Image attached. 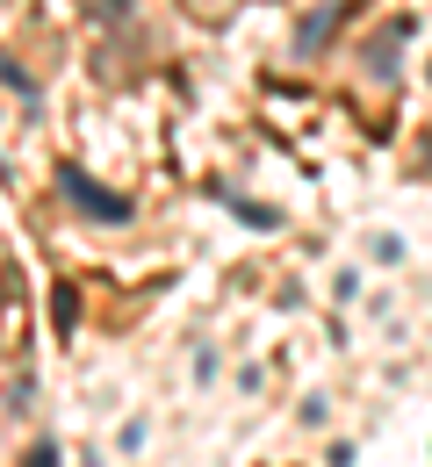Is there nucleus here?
I'll return each instance as SVG.
<instances>
[{"label":"nucleus","mask_w":432,"mask_h":467,"mask_svg":"<svg viewBox=\"0 0 432 467\" xmlns=\"http://www.w3.org/2000/svg\"><path fill=\"white\" fill-rule=\"evenodd\" d=\"M58 187L87 209V216H101V223H130V202H123V194H109V187H94L79 166H58Z\"/></svg>","instance_id":"1"},{"label":"nucleus","mask_w":432,"mask_h":467,"mask_svg":"<svg viewBox=\"0 0 432 467\" xmlns=\"http://www.w3.org/2000/svg\"><path fill=\"white\" fill-rule=\"evenodd\" d=\"M339 15H346V0H324L317 15H303V29H296V58H310V51H317V44L339 29Z\"/></svg>","instance_id":"2"},{"label":"nucleus","mask_w":432,"mask_h":467,"mask_svg":"<svg viewBox=\"0 0 432 467\" xmlns=\"http://www.w3.org/2000/svg\"><path fill=\"white\" fill-rule=\"evenodd\" d=\"M404 36H411V22H389V29L368 44V72L374 79H396V44H404Z\"/></svg>","instance_id":"3"},{"label":"nucleus","mask_w":432,"mask_h":467,"mask_svg":"<svg viewBox=\"0 0 432 467\" xmlns=\"http://www.w3.org/2000/svg\"><path fill=\"white\" fill-rule=\"evenodd\" d=\"M29 467H58V446H37V453H29Z\"/></svg>","instance_id":"4"}]
</instances>
